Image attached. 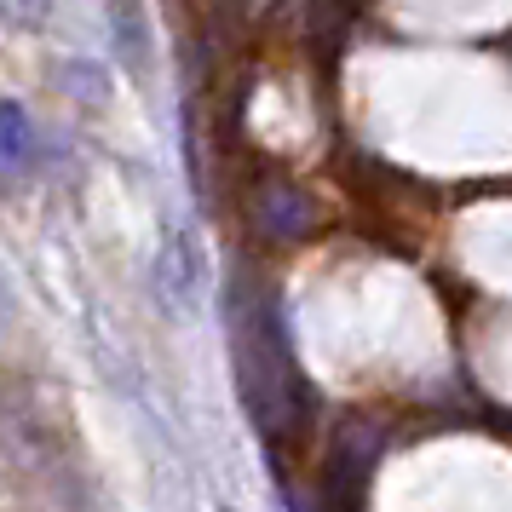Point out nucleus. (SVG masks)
I'll return each mask as SVG.
<instances>
[{"label": "nucleus", "instance_id": "obj_2", "mask_svg": "<svg viewBox=\"0 0 512 512\" xmlns=\"http://www.w3.org/2000/svg\"><path fill=\"white\" fill-rule=\"evenodd\" d=\"M35 167V121L18 98H0V185H18Z\"/></svg>", "mask_w": 512, "mask_h": 512}, {"label": "nucleus", "instance_id": "obj_1", "mask_svg": "<svg viewBox=\"0 0 512 512\" xmlns=\"http://www.w3.org/2000/svg\"><path fill=\"white\" fill-rule=\"evenodd\" d=\"M231 328H236L231 334L236 380H242L248 415L259 420V432H294L305 415V386H300L294 357H288V340H282L277 305L242 282L231 300Z\"/></svg>", "mask_w": 512, "mask_h": 512}, {"label": "nucleus", "instance_id": "obj_4", "mask_svg": "<svg viewBox=\"0 0 512 512\" xmlns=\"http://www.w3.org/2000/svg\"><path fill=\"white\" fill-rule=\"evenodd\" d=\"M6 6H12L18 18H47L52 12V0H6Z\"/></svg>", "mask_w": 512, "mask_h": 512}, {"label": "nucleus", "instance_id": "obj_3", "mask_svg": "<svg viewBox=\"0 0 512 512\" xmlns=\"http://www.w3.org/2000/svg\"><path fill=\"white\" fill-rule=\"evenodd\" d=\"M259 225L271 236H300L311 225V208H305L300 190H265V202H259Z\"/></svg>", "mask_w": 512, "mask_h": 512}]
</instances>
